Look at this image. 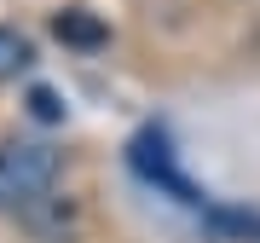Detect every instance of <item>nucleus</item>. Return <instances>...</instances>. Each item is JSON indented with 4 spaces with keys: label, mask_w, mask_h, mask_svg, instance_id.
<instances>
[{
    "label": "nucleus",
    "mask_w": 260,
    "mask_h": 243,
    "mask_svg": "<svg viewBox=\"0 0 260 243\" xmlns=\"http://www.w3.org/2000/svg\"><path fill=\"white\" fill-rule=\"evenodd\" d=\"M58 186V150L47 139H12L0 145V208H35Z\"/></svg>",
    "instance_id": "1"
},
{
    "label": "nucleus",
    "mask_w": 260,
    "mask_h": 243,
    "mask_svg": "<svg viewBox=\"0 0 260 243\" xmlns=\"http://www.w3.org/2000/svg\"><path fill=\"white\" fill-rule=\"evenodd\" d=\"M133 168H139L145 179H156L162 191H174L179 203H191V208H208V197H203V191H197L185 174L174 168V145H168V133H162V128H145L139 139H133Z\"/></svg>",
    "instance_id": "2"
},
{
    "label": "nucleus",
    "mask_w": 260,
    "mask_h": 243,
    "mask_svg": "<svg viewBox=\"0 0 260 243\" xmlns=\"http://www.w3.org/2000/svg\"><path fill=\"white\" fill-rule=\"evenodd\" d=\"M52 35L64 47H75V52H99L110 41V23L99 12H87V6H64V12H52Z\"/></svg>",
    "instance_id": "3"
},
{
    "label": "nucleus",
    "mask_w": 260,
    "mask_h": 243,
    "mask_svg": "<svg viewBox=\"0 0 260 243\" xmlns=\"http://www.w3.org/2000/svg\"><path fill=\"white\" fill-rule=\"evenodd\" d=\"M203 215H208V226H214V232H225V237H254L260 243V215H243V208H203Z\"/></svg>",
    "instance_id": "4"
},
{
    "label": "nucleus",
    "mask_w": 260,
    "mask_h": 243,
    "mask_svg": "<svg viewBox=\"0 0 260 243\" xmlns=\"http://www.w3.org/2000/svg\"><path fill=\"white\" fill-rule=\"evenodd\" d=\"M35 64V47H29V35H18V29H0V81L6 75H18Z\"/></svg>",
    "instance_id": "5"
},
{
    "label": "nucleus",
    "mask_w": 260,
    "mask_h": 243,
    "mask_svg": "<svg viewBox=\"0 0 260 243\" xmlns=\"http://www.w3.org/2000/svg\"><path fill=\"white\" fill-rule=\"evenodd\" d=\"M29 116H35V122H64V99H58L52 93V87H29Z\"/></svg>",
    "instance_id": "6"
}]
</instances>
